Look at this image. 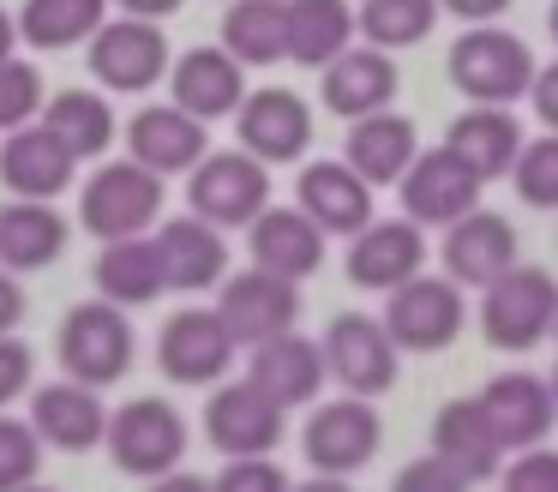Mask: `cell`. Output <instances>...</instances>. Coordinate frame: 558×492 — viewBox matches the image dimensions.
Returning <instances> with one entry per match:
<instances>
[{"label":"cell","instance_id":"obj_1","mask_svg":"<svg viewBox=\"0 0 558 492\" xmlns=\"http://www.w3.org/2000/svg\"><path fill=\"white\" fill-rule=\"evenodd\" d=\"M450 84L469 103H493V108H517V96H529L534 84V48L505 24H469L450 43Z\"/></svg>","mask_w":558,"mask_h":492},{"label":"cell","instance_id":"obj_2","mask_svg":"<svg viewBox=\"0 0 558 492\" xmlns=\"http://www.w3.org/2000/svg\"><path fill=\"white\" fill-rule=\"evenodd\" d=\"M133 319H126V307H114V300H78L73 312L61 319V367L66 379L90 384V391H109V384H121L126 372H133Z\"/></svg>","mask_w":558,"mask_h":492},{"label":"cell","instance_id":"obj_3","mask_svg":"<svg viewBox=\"0 0 558 492\" xmlns=\"http://www.w3.org/2000/svg\"><path fill=\"white\" fill-rule=\"evenodd\" d=\"M553 319H558V283L541 264H510L493 288H481V331L505 355H529L534 343H546Z\"/></svg>","mask_w":558,"mask_h":492},{"label":"cell","instance_id":"obj_4","mask_svg":"<svg viewBox=\"0 0 558 492\" xmlns=\"http://www.w3.org/2000/svg\"><path fill=\"white\" fill-rule=\"evenodd\" d=\"M162 199H169L162 175H150L145 163L121 156V163H102L97 175L78 187V223L97 240H133L162 216Z\"/></svg>","mask_w":558,"mask_h":492},{"label":"cell","instance_id":"obj_5","mask_svg":"<svg viewBox=\"0 0 558 492\" xmlns=\"http://www.w3.org/2000/svg\"><path fill=\"white\" fill-rule=\"evenodd\" d=\"M102 444H109L121 475H138V480L174 475L186 456V415L169 396H133V403H121L109 415Z\"/></svg>","mask_w":558,"mask_h":492},{"label":"cell","instance_id":"obj_6","mask_svg":"<svg viewBox=\"0 0 558 492\" xmlns=\"http://www.w3.org/2000/svg\"><path fill=\"white\" fill-rule=\"evenodd\" d=\"M186 204L210 228H246L270 204V168L246 151H205L186 175Z\"/></svg>","mask_w":558,"mask_h":492},{"label":"cell","instance_id":"obj_7","mask_svg":"<svg viewBox=\"0 0 558 492\" xmlns=\"http://www.w3.org/2000/svg\"><path fill=\"white\" fill-rule=\"evenodd\" d=\"M385 444V420L366 396L342 391L337 403H318L313 420L301 427V456L313 463V475H354L366 468Z\"/></svg>","mask_w":558,"mask_h":492},{"label":"cell","instance_id":"obj_8","mask_svg":"<svg viewBox=\"0 0 558 492\" xmlns=\"http://www.w3.org/2000/svg\"><path fill=\"white\" fill-rule=\"evenodd\" d=\"M378 324L402 355H438L462 336V288L450 276H409L402 288H390Z\"/></svg>","mask_w":558,"mask_h":492},{"label":"cell","instance_id":"obj_9","mask_svg":"<svg viewBox=\"0 0 558 492\" xmlns=\"http://www.w3.org/2000/svg\"><path fill=\"white\" fill-rule=\"evenodd\" d=\"M325 372L342 384L349 396H385L390 384H397V360L402 348L390 343V331L378 319H366V312H337L325 331Z\"/></svg>","mask_w":558,"mask_h":492},{"label":"cell","instance_id":"obj_10","mask_svg":"<svg viewBox=\"0 0 558 492\" xmlns=\"http://www.w3.org/2000/svg\"><path fill=\"white\" fill-rule=\"evenodd\" d=\"M90 79L102 91H150L169 79V36L157 19H102V31L90 36Z\"/></svg>","mask_w":558,"mask_h":492},{"label":"cell","instance_id":"obj_11","mask_svg":"<svg viewBox=\"0 0 558 492\" xmlns=\"http://www.w3.org/2000/svg\"><path fill=\"white\" fill-rule=\"evenodd\" d=\"M222 295H217V319L229 324V336L241 348H258L270 343V336L294 331V319H301V283H289V276H270V271H241V276H222Z\"/></svg>","mask_w":558,"mask_h":492},{"label":"cell","instance_id":"obj_12","mask_svg":"<svg viewBox=\"0 0 558 492\" xmlns=\"http://www.w3.org/2000/svg\"><path fill=\"white\" fill-rule=\"evenodd\" d=\"M234 348L241 343L217 319V307H181L169 312V324L157 336V367L174 384H222L234 367Z\"/></svg>","mask_w":558,"mask_h":492},{"label":"cell","instance_id":"obj_13","mask_svg":"<svg viewBox=\"0 0 558 492\" xmlns=\"http://www.w3.org/2000/svg\"><path fill=\"white\" fill-rule=\"evenodd\" d=\"M481 187H486V180L474 175L462 156H450L445 144H438V151H421L409 163V175L397 180L402 216L421 223V228H450L457 216L481 211Z\"/></svg>","mask_w":558,"mask_h":492},{"label":"cell","instance_id":"obj_14","mask_svg":"<svg viewBox=\"0 0 558 492\" xmlns=\"http://www.w3.org/2000/svg\"><path fill=\"white\" fill-rule=\"evenodd\" d=\"M282 420L289 408H277L253 379H234V384H217L205 403V439L217 444L222 456H270L282 444Z\"/></svg>","mask_w":558,"mask_h":492},{"label":"cell","instance_id":"obj_15","mask_svg":"<svg viewBox=\"0 0 558 492\" xmlns=\"http://www.w3.org/2000/svg\"><path fill=\"white\" fill-rule=\"evenodd\" d=\"M234 139H241V151L258 156L265 168L294 163V156H306V144H313V108L294 91H277V84H270V91H253L234 108Z\"/></svg>","mask_w":558,"mask_h":492},{"label":"cell","instance_id":"obj_16","mask_svg":"<svg viewBox=\"0 0 558 492\" xmlns=\"http://www.w3.org/2000/svg\"><path fill=\"white\" fill-rule=\"evenodd\" d=\"M474 403L493 420L505 456L546 444V432H553V420H558V396L541 372H498V379H486V391L474 396Z\"/></svg>","mask_w":558,"mask_h":492},{"label":"cell","instance_id":"obj_17","mask_svg":"<svg viewBox=\"0 0 558 492\" xmlns=\"http://www.w3.org/2000/svg\"><path fill=\"white\" fill-rule=\"evenodd\" d=\"M426 264V235L409 216H390V223H366L361 235H349V283L373 288V295H390L409 276H421Z\"/></svg>","mask_w":558,"mask_h":492},{"label":"cell","instance_id":"obj_18","mask_svg":"<svg viewBox=\"0 0 558 492\" xmlns=\"http://www.w3.org/2000/svg\"><path fill=\"white\" fill-rule=\"evenodd\" d=\"M246 247H253L258 271L306 283V276L325 264V228H318L301 204H265V211L246 223Z\"/></svg>","mask_w":558,"mask_h":492},{"label":"cell","instance_id":"obj_19","mask_svg":"<svg viewBox=\"0 0 558 492\" xmlns=\"http://www.w3.org/2000/svg\"><path fill=\"white\" fill-rule=\"evenodd\" d=\"M31 427H37L43 451H66V456H85L102 444L109 432V408H102V391L78 379H54L43 391H31Z\"/></svg>","mask_w":558,"mask_h":492},{"label":"cell","instance_id":"obj_20","mask_svg":"<svg viewBox=\"0 0 558 492\" xmlns=\"http://www.w3.org/2000/svg\"><path fill=\"white\" fill-rule=\"evenodd\" d=\"M169 103L210 127L246 103V67L229 48H186L181 60H169Z\"/></svg>","mask_w":558,"mask_h":492},{"label":"cell","instance_id":"obj_21","mask_svg":"<svg viewBox=\"0 0 558 492\" xmlns=\"http://www.w3.org/2000/svg\"><path fill=\"white\" fill-rule=\"evenodd\" d=\"M73 175H78V156L43 120L7 132V144H0V187L13 192V199H49L54 204L73 187Z\"/></svg>","mask_w":558,"mask_h":492},{"label":"cell","instance_id":"obj_22","mask_svg":"<svg viewBox=\"0 0 558 492\" xmlns=\"http://www.w3.org/2000/svg\"><path fill=\"white\" fill-rule=\"evenodd\" d=\"M205 151H210L205 120H193L174 103H150L126 120V156L145 163L150 175H193Z\"/></svg>","mask_w":558,"mask_h":492},{"label":"cell","instance_id":"obj_23","mask_svg":"<svg viewBox=\"0 0 558 492\" xmlns=\"http://www.w3.org/2000/svg\"><path fill=\"white\" fill-rule=\"evenodd\" d=\"M517 264V228L498 211H469L445 228V276L457 288H493Z\"/></svg>","mask_w":558,"mask_h":492},{"label":"cell","instance_id":"obj_24","mask_svg":"<svg viewBox=\"0 0 558 492\" xmlns=\"http://www.w3.org/2000/svg\"><path fill=\"white\" fill-rule=\"evenodd\" d=\"M397 84H402V79H397V60H390L385 48L354 43V48H342V55L325 67V79H318V96H325L330 115L366 120V115H378V108L397 103Z\"/></svg>","mask_w":558,"mask_h":492},{"label":"cell","instance_id":"obj_25","mask_svg":"<svg viewBox=\"0 0 558 492\" xmlns=\"http://www.w3.org/2000/svg\"><path fill=\"white\" fill-rule=\"evenodd\" d=\"M246 379H253L277 408H306V403H318V391L330 384L325 348H318L313 336H301V331H282V336H270V343L253 348Z\"/></svg>","mask_w":558,"mask_h":492},{"label":"cell","instance_id":"obj_26","mask_svg":"<svg viewBox=\"0 0 558 492\" xmlns=\"http://www.w3.org/2000/svg\"><path fill=\"white\" fill-rule=\"evenodd\" d=\"M157 252H162V276H169V288H181V295H205V288H217L222 276H229V240H222V228H210L205 216H174V223H162L157 235Z\"/></svg>","mask_w":558,"mask_h":492},{"label":"cell","instance_id":"obj_27","mask_svg":"<svg viewBox=\"0 0 558 492\" xmlns=\"http://www.w3.org/2000/svg\"><path fill=\"white\" fill-rule=\"evenodd\" d=\"M294 204L313 216L325 235H361L373 223V187L354 175L349 163H306L301 180H294Z\"/></svg>","mask_w":558,"mask_h":492},{"label":"cell","instance_id":"obj_28","mask_svg":"<svg viewBox=\"0 0 558 492\" xmlns=\"http://www.w3.org/2000/svg\"><path fill=\"white\" fill-rule=\"evenodd\" d=\"M433 456H445L462 480H498V468H505V444L474 396H450L433 415Z\"/></svg>","mask_w":558,"mask_h":492},{"label":"cell","instance_id":"obj_29","mask_svg":"<svg viewBox=\"0 0 558 492\" xmlns=\"http://www.w3.org/2000/svg\"><path fill=\"white\" fill-rule=\"evenodd\" d=\"M66 240H73V228H66V216L49 199L0 204V271H13V276L49 271L66 252Z\"/></svg>","mask_w":558,"mask_h":492},{"label":"cell","instance_id":"obj_30","mask_svg":"<svg viewBox=\"0 0 558 492\" xmlns=\"http://www.w3.org/2000/svg\"><path fill=\"white\" fill-rule=\"evenodd\" d=\"M414 156H421V144H414L409 115L378 108V115H366V120H349V151H342V163H349L366 187H397Z\"/></svg>","mask_w":558,"mask_h":492},{"label":"cell","instance_id":"obj_31","mask_svg":"<svg viewBox=\"0 0 558 492\" xmlns=\"http://www.w3.org/2000/svg\"><path fill=\"white\" fill-rule=\"evenodd\" d=\"M90 283H97L102 300L114 307H150L157 295H169V276H162V252L150 235H133V240H102L97 264H90Z\"/></svg>","mask_w":558,"mask_h":492},{"label":"cell","instance_id":"obj_32","mask_svg":"<svg viewBox=\"0 0 558 492\" xmlns=\"http://www.w3.org/2000/svg\"><path fill=\"white\" fill-rule=\"evenodd\" d=\"M445 151L462 156L481 180H498V175H510V163H517V151H522V127H517L510 108L474 103V108H462V115L450 120Z\"/></svg>","mask_w":558,"mask_h":492},{"label":"cell","instance_id":"obj_33","mask_svg":"<svg viewBox=\"0 0 558 492\" xmlns=\"http://www.w3.org/2000/svg\"><path fill=\"white\" fill-rule=\"evenodd\" d=\"M289 7V60L325 72L342 48H354V7L349 0H282Z\"/></svg>","mask_w":558,"mask_h":492},{"label":"cell","instance_id":"obj_34","mask_svg":"<svg viewBox=\"0 0 558 492\" xmlns=\"http://www.w3.org/2000/svg\"><path fill=\"white\" fill-rule=\"evenodd\" d=\"M222 48L241 67H277V60H289V7L282 0H229V12H222Z\"/></svg>","mask_w":558,"mask_h":492},{"label":"cell","instance_id":"obj_35","mask_svg":"<svg viewBox=\"0 0 558 492\" xmlns=\"http://www.w3.org/2000/svg\"><path fill=\"white\" fill-rule=\"evenodd\" d=\"M43 127H49L78 163H90V156H102L114 144V108H109V96H97V91H54L49 103H43Z\"/></svg>","mask_w":558,"mask_h":492},{"label":"cell","instance_id":"obj_36","mask_svg":"<svg viewBox=\"0 0 558 492\" xmlns=\"http://www.w3.org/2000/svg\"><path fill=\"white\" fill-rule=\"evenodd\" d=\"M109 19V0H25L19 7V43L43 48H73V43H90Z\"/></svg>","mask_w":558,"mask_h":492},{"label":"cell","instance_id":"obj_37","mask_svg":"<svg viewBox=\"0 0 558 492\" xmlns=\"http://www.w3.org/2000/svg\"><path fill=\"white\" fill-rule=\"evenodd\" d=\"M433 24H438V0H366V7L354 12V31L373 48H385V55L426 43Z\"/></svg>","mask_w":558,"mask_h":492},{"label":"cell","instance_id":"obj_38","mask_svg":"<svg viewBox=\"0 0 558 492\" xmlns=\"http://www.w3.org/2000/svg\"><path fill=\"white\" fill-rule=\"evenodd\" d=\"M510 187L529 211H558V132L522 139L517 163H510Z\"/></svg>","mask_w":558,"mask_h":492},{"label":"cell","instance_id":"obj_39","mask_svg":"<svg viewBox=\"0 0 558 492\" xmlns=\"http://www.w3.org/2000/svg\"><path fill=\"white\" fill-rule=\"evenodd\" d=\"M43 103H49V79L31 60H19V55L0 60V132H19L31 120H43Z\"/></svg>","mask_w":558,"mask_h":492},{"label":"cell","instance_id":"obj_40","mask_svg":"<svg viewBox=\"0 0 558 492\" xmlns=\"http://www.w3.org/2000/svg\"><path fill=\"white\" fill-rule=\"evenodd\" d=\"M43 475V439L31 420L0 415V492H19Z\"/></svg>","mask_w":558,"mask_h":492},{"label":"cell","instance_id":"obj_41","mask_svg":"<svg viewBox=\"0 0 558 492\" xmlns=\"http://www.w3.org/2000/svg\"><path fill=\"white\" fill-rule=\"evenodd\" d=\"M498 492H558V451L553 444L517 451L505 468H498Z\"/></svg>","mask_w":558,"mask_h":492},{"label":"cell","instance_id":"obj_42","mask_svg":"<svg viewBox=\"0 0 558 492\" xmlns=\"http://www.w3.org/2000/svg\"><path fill=\"white\" fill-rule=\"evenodd\" d=\"M210 492H289V475L270 456H229Z\"/></svg>","mask_w":558,"mask_h":492},{"label":"cell","instance_id":"obj_43","mask_svg":"<svg viewBox=\"0 0 558 492\" xmlns=\"http://www.w3.org/2000/svg\"><path fill=\"white\" fill-rule=\"evenodd\" d=\"M390 492H474V480H462L457 468L445 463V456H414V463L397 468V480H390Z\"/></svg>","mask_w":558,"mask_h":492},{"label":"cell","instance_id":"obj_44","mask_svg":"<svg viewBox=\"0 0 558 492\" xmlns=\"http://www.w3.org/2000/svg\"><path fill=\"white\" fill-rule=\"evenodd\" d=\"M31 379H37V355H31L25 336H0V408L19 403V396L31 391Z\"/></svg>","mask_w":558,"mask_h":492},{"label":"cell","instance_id":"obj_45","mask_svg":"<svg viewBox=\"0 0 558 492\" xmlns=\"http://www.w3.org/2000/svg\"><path fill=\"white\" fill-rule=\"evenodd\" d=\"M529 103H534V115H541V127L558 132V60H553V67H534Z\"/></svg>","mask_w":558,"mask_h":492},{"label":"cell","instance_id":"obj_46","mask_svg":"<svg viewBox=\"0 0 558 492\" xmlns=\"http://www.w3.org/2000/svg\"><path fill=\"white\" fill-rule=\"evenodd\" d=\"M438 12H457L462 24H498L510 12V0H438Z\"/></svg>","mask_w":558,"mask_h":492},{"label":"cell","instance_id":"obj_47","mask_svg":"<svg viewBox=\"0 0 558 492\" xmlns=\"http://www.w3.org/2000/svg\"><path fill=\"white\" fill-rule=\"evenodd\" d=\"M19 319H25V283L13 271H0V336L19 331Z\"/></svg>","mask_w":558,"mask_h":492},{"label":"cell","instance_id":"obj_48","mask_svg":"<svg viewBox=\"0 0 558 492\" xmlns=\"http://www.w3.org/2000/svg\"><path fill=\"white\" fill-rule=\"evenodd\" d=\"M109 7H121L126 12V19H169V12H181L186 7V0H109Z\"/></svg>","mask_w":558,"mask_h":492},{"label":"cell","instance_id":"obj_49","mask_svg":"<svg viewBox=\"0 0 558 492\" xmlns=\"http://www.w3.org/2000/svg\"><path fill=\"white\" fill-rule=\"evenodd\" d=\"M145 492H210V480H198V475H181V468H174V475H157Z\"/></svg>","mask_w":558,"mask_h":492},{"label":"cell","instance_id":"obj_50","mask_svg":"<svg viewBox=\"0 0 558 492\" xmlns=\"http://www.w3.org/2000/svg\"><path fill=\"white\" fill-rule=\"evenodd\" d=\"M289 492H354V480L349 475H313V480H301V487H289Z\"/></svg>","mask_w":558,"mask_h":492},{"label":"cell","instance_id":"obj_51","mask_svg":"<svg viewBox=\"0 0 558 492\" xmlns=\"http://www.w3.org/2000/svg\"><path fill=\"white\" fill-rule=\"evenodd\" d=\"M19 48V19H7V12H0V60L13 55Z\"/></svg>","mask_w":558,"mask_h":492},{"label":"cell","instance_id":"obj_52","mask_svg":"<svg viewBox=\"0 0 558 492\" xmlns=\"http://www.w3.org/2000/svg\"><path fill=\"white\" fill-rule=\"evenodd\" d=\"M546 31H553V43H558V0L546 7Z\"/></svg>","mask_w":558,"mask_h":492},{"label":"cell","instance_id":"obj_53","mask_svg":"<svg viewBox=\"0 0 558 492\" xmlns=\"http://www.w3.org/2000/svg\"><path fill=\"white\" fill-rule=\"evenodd\" d=\"M19 492H54V487H43V480H31V487H19Z\"/></svg>","mask_w":558,"mask_h":492},{"label":"cell","instance_id":"obj_54","mask_svg":"<svg viewBox=\"0 0 558 492\" xmlns=\"http://www.w3.org/2000/svg\"><path fill=\"white\" fill-rule=\"evenodd\" d=\"M546 384H553V396H558V367H553V372H546Z\"/></svg>","mask_w":558,"mask_h":492},{"label":"cell","instance_id":"obj_55","mask_svg":"<svg viewBox=\"0 0 558 492\" xmlns=\"http://www.w3.org/2000/svg\"><path fill=\"white\" fill-rule=\"evenodd\" d=\"M553 331H558V319H553Z\"/></svg>","mask_w":558,"mask_h":492}]
</instances>
